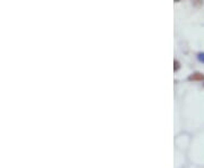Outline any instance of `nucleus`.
Here are the masks:
<instances>
[{"label": "nucleus", "mask_w": 204, "mask_h": 168, "mask_svg": "<svg viewBox=\"0 0 204 168\" xmlns=\"http://www.w3.org/2000/svg\"><path fill=\"white\" fill-rule=\"evenodd\" d=\"M189 80H191V81H203L204 75L203 74H201V73H194L193 75L189 76Z\"/></svg>", "instance_id": "1"}, {"label": "nucleus", "mask_w": 204, "mask_h": 168, "mask_svg": "<svg viewBox=\"0 0 204 168\" xmlns=\"http://www.w3.org/2000/svg\"><path fill=\"white\" fill-rule=\"evenodd\" d=\"M200 60L204 61V53H200Z\"/></svg>", "instance_id": "2"}]
</instances>
